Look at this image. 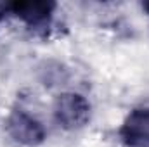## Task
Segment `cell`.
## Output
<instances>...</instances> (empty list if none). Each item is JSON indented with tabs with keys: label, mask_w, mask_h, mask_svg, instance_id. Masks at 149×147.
Masks as SVG:
<instances>
[{
	"label": "cell",
	"mask_w": 149,
	"mask_h": 147,
	"mask_svg": "<svg viewBox=\"0 0 149 147\" xmlns=\"http://www.w3.org/2000/svg\"><path fill=\"white\" fill-rule=\"evenodd\" d=\"M54 62H45L43 64V68L40 69L42 71V81H43V85H59L61 81H64L66 80V69L61 66V64H56V66H52Z\"/></svg>",
	"instance_id": "obj_5"
},
{
	"label": "cell",
	"mask_w": 149,
	"mask_h": 147,
	"mask_svg": "<svg viewBox=\"0 0 149 147\" xmlns=\"http://www.w3.org/2000/svg\"><path fill=\"white\" fill-rule=\"evenodd\" d=\"M7 135L23 147H38L47 139V130L35 114L23 107H14L5 118Z\"/></svg>",
	"instance_id": "obj_3"
},
{
	"label": "cell",
	"mask_w": 149,
	"mask_h": 147,
	"mask_svg": "<svg viewBox=\"0 0 149 147\" xmlns=\"http://www.w3.org/2000/svg\"><path fill=\"white\" fill-rule=\"evenodd\" d=\"M56 2L50 0H16L5 3V12L21 21L31 33L45 35L54 21Z\"/></svg>",
	"instance_id": "obj_2"
},
{
	"label": "cell",
	"mask_w": 149,
	"mask_h": 147,
	"mask_svg": "<svg viewBox=\"0 0 149 147\" xmlns=\"http://www.w3.org/2000/svg\"><path fill=\"white\" fill-rule=\"evenodd\" d=\"M118 137L125 147H149V106L130 111L118 128Z\"/></svg>",
	"instance_id": "obj_4"
},
{
	"label": "cell",
	"mask_w": 149,
	"mask_h": 147,
	"mask_svg": "<svg viewBox=\"0 0 149 147\" xmlns=\"http://www.w3.org/2000/svg\"><path fill=\"white\" fill-rule=\"evenodd\" d=\"M142 9H144V10L149 14V2H144V3H142Z\"/></svg>",
	"instance_id": "obj_7"
},
{
	"label": "cell",
	"mask_w": 149,
	"mask_h": 147,
	"mask_svg": "<svg viewBox=\"0 0 149 147\" xmlns=\"http://www.w3.org/2000/svg\"><path fill=\"white\" fill-rule=\"evenodd\" d=\"M92 116L88 99L78 92H63L52 102V118L63 130L74 132L83 128Z\"/></svg>",
	"instance_id": "obj_1"
},
{
	"label": "cell",
	"mask_w": 149,
	"mask_h": 147,
	"mask_svg": "<svg viewBox=\"0 0 149 147\" xmlns=\"http://www.w3.org/2000/svg\"><path fill=\"white\" fill-rule=\"evenodd\" d=\"M3 16H5V3H3V5H0V23H2Z\"/></svg>",
	"instance_id": "obj_6"
}]
</instances>
